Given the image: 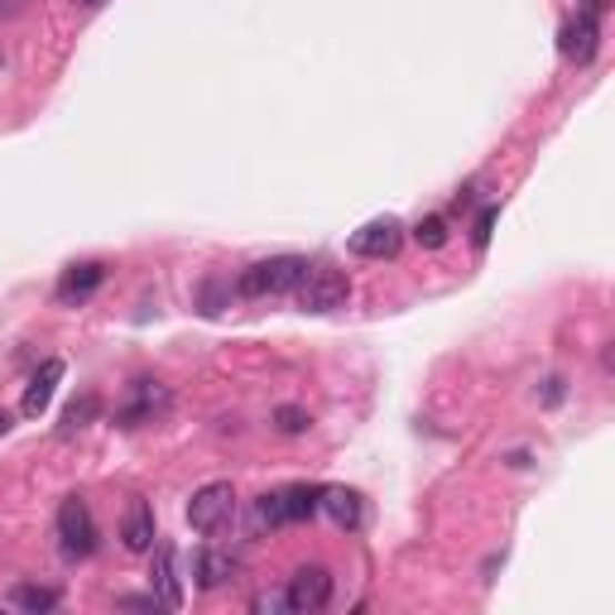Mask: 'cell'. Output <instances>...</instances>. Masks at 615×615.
Here are the masks:
<instances>
[{
	"label": "cell",
	"instance_id": "cell-27",
	"mask_svg": "<svg viewBox=\"0 0 615 615\" xmlns=\"http://www.w3.org/2000/svg\"><path fill=\"white\" fill-rule=\"evenodd\" d=\"M0 68H6V53H0Z\"/></svg>",
	"mask_w": 615,
	"mask_h": 615
},
{
	"label": "cell",
	"instance_id": "cell-12",
	"mask_svg": "<svg viewBox=\"0 0 615 615\" xmlns=\"http://www.w3.org/2000/svg\"><path fill=\"white\" fill-rule=\"evenodd\" d=\"M322 515H327L336 530H361V495L346 486H322Z\"/></svg>",
	"mask_w": 615,
	"mask_h": 615
},
{
	"label": "cell",
	"instance_id": "cell-11",
	"mask_svg": "<svg viewBox=\"0 0 615 615\" xmlns=\"http://www.w3.org/2000/svg\"><path fill=\"white\" fill-rule=\"evenodd\" d=\"M154 538H159V530H154V510L144 505V501H130L125 520H121V544H125L130 553H154Z\"/></svg>",
	"mask_w": 615,
	"mask_h": 615
},
{
	"label": "cell",
	"instance_id": "cell-4",
	"mask_svg": "<svg viewBox=\"0 0 615 615\" xmlns=\"http://www.w3.org/2000/svg\"><path fill=\"white\" fill-rule=\"evenodd\" d=\"M294 299H299L303 313H336V308H346V299H351V280H346V270L308 265V274L294 289Z\"/></svg>",
	"mask_w": 615,
	"mask_h": 615
},
{
	"label": "cell",
	"instance_id": "cell-17",
	"mask_svg": "<svg viewBox=\"0 0 615 615\" xmlns=\"http://www.w3.org/2000/svg\"><path fill=\"white\" fill-rule=\"evenodd\" d=\"M10 602L20 606V611H29V615H39V611H53L58 606V592L53 587H29V582H24V587H14Z\"/></svg>",
	"mask_w": 615,
	"mask_h": 615
},
{
	"label": "cell",
	"instance_id": "cell-8",
	"mask_svg": "<svg viewBox=\"0 0 615 615\" xmlns=\"http://www.w3.org/2000/svg\"><path fill=\"white\" fill-rule=\"evenodd\" d=\"M404 245V226L394 222V216H375V222H365L356 236H351V255L361 260H394Z\"/></svg>",
	"mask_w": 615,
	"mask_h": 615
},
{
	"label": "cell",
	"instance_id": "cell-23",
	"mask_svg": "<svg viewBox=\"0 0 615 615\" xmlns=\"http://www.w3.org/2000/svg\"><path fill=\"white\" fill-rule=\"evenodd\" d=\"M121 606H130V611H159L164 602H159V596H121Z\"/></svg>",
	"mask_w": 615,
	"mask_h": 615
},
{
	"label": "cell",
	"instance_id": "cell-18",
	"mask_svg": "<svg viewBox=\"0 0 615 615\" xmlns=\"http://www.w3.org/2000/svg\"><path fill=\"white\" fill-rule=\"evenodd\" d=\"M414 241L423 245V251H443L447 245V216H419V226H414Z\"/></svg>",
	"mask_w": 615,
	"mask_h": 615
},
{
	"label": "cell",
	"instance_id": "cell-13",
	"mask_svg": "<svg viewBox=\"0 0 615 615\" xmlns=\"http://www.w3.org/2000/svg\"><path fill=\"white\" fill-rule=\"evenodd\" d=\"M150 582H154V596H159V602H164L169 611H179V606H183L179 567H173V548H169V544H159V548H154V573H150Z\"/></svg>",
	"mask_w": 615,
	"mask_h": 615
},
{
	"label": "cell",
	"instance_id": "cell-19",
	"mask_svg": "<svg viewBox=\"0 0 615 615\" xmlns=\"http://www.w3.org/2000/svg\"><path fill=\"white\" fill-rule=\"evenodd\" d=\"M255 530H284L280 491H274V495H260V501H255Z\"/></svg>",
	"mask_w": 615,
	"mask_h": 615
},
{
	"label": "cell",
	"instance_id": "cell-10",
	"mask_svg": "<svg viewBox=\"0 0 615 615\" xmlns=\"http://www.w3.org/2000/svg\"><path fill=\"white\" fill-rule=\"evenodd\" d=\"M58 380H63V361L58 356H49L34 371V380L24 385V400H20V414L24 419H39L43 409H49V400H53V390H58Z\"/></svg>",
	"mask_w": 615,
	"mask_h": 615
},
{
	"label": "cell",
	"instance_id": "cell-21",
	"mask_svg": "<svg viewBox=\"0 0 615 615\" xmlns=\"http://www.w3.org/2000/svg\"><path fill=\"white\" fill-rule=\"evenodd\" d=\"M495 216H501V208H495V202L476 212V226H472V245H476V251H486V245H491V226H495Z\"/></svg>",
	"mask_w": 615,
	"mask_h": 615
},
{
	"label": "cell",
	"instance_id": "cell-1",
	"mask_svg": "<svg viewBox=\"0 0 615 615\" xmlns=\"http://www.w3.org/2000/svg\"><path fill=\"white\" fill-rule=\"evenodd\" d=\"M303 274H308L303 255H270V260H255V265L241 270L236 294L241 299H284V294L299 289Z\"/></svg>",
	"mask_w": 615,
	"mask_h": 615
},
{
	"label": "cell",
	"instance_id": "cell-20",
	"mask_svg": "<svg viewBox=\"0 0 615 615\" xmlns=\"http://www.w3.org/2000/svg\"><path fill=\"white\" fill-rule=\"evenodd\" d=\"M274 423H280V433H308V409H299V404H284V409H274Z\"/></svg>",
	"mask_w": 615,
	"mask_h": 615
},
{
	"label": "cell",
	"instance_id": "cell-24",
	"mask_svg": "<svg viewBox=\"0 0 615 615\" xmlns=\"http://www.w3.org/2000/svg\"><path fill=\"white\" fill-rule=\"evenodd\" d=\"M558 400H563V380L553 375V380H548V390H544V404H558Z\"/></svg>",
	"mask_w": 615,
	"mask_h": 615
},
{
	"label": "cell",
	"instance_id": "cell-3",
	"mask_svg": "<svg viewBox=\"0 0 615 615\" xmlns=\"http://www.w3.org/2000/svg\"><path fill=\"white\" fill-rule=\"evenodd\" d=\"M53 530H58V553H63L68 563H82L97 553V520H92V510H87L82 495H68V501L58 505Z\"/></svg>",
	"mask_w": 615,
	"mask_h": 615
},
{
	"label": "cell",
	"instance_id": "cell-6",
	"mask_svg": "<svg viewBox=\"0 0 615 615\" xmlns=\"http://www.w3.org/2000/svg\"><path fill=\"white\" fill-rule=\"evenodd\" d=\"M169 404H173V394L159 380H130L125 400L115 404V423L121 429H140V423H154V414H164Z\"/></svg>",
	"mask_w": 615,
	"mask_h": 615
},
{
	"label": "cell",
	"instance_id": "cell-5",
	"mask_svg": "<svg viewBox=\"0 0 615 615\" xmlns=\"http://www.w3.org/2000/svg\"><path fill=\"white\" fill-rule=\"evenodd\" d=\"M231 515H236V491H231V481H208V486L193 491V501H188V524H193L198 534L226 530Z\"/></svg>",
	"mask_w": 615,
	"mask_h": 615
},
{
	"label": "cell",
	"instance_id": "cell-14",
	"mask_svg": "<svg viewBox=\"0 0 615 615\" xmlns=\"http://www.w3.org/2000/svg\"><path fill=\"white\" fill-rule=\"evenodd\" d=\"M280 510H284V524H308L322 515V486H289L280 491Z\"/></svg>",
	"mask_w": 615,
	"mask_h": 615
},
{
	"label": "cell",
	"instance_id": "cell-2",
	"mask_svg": "<svg viewBox=\"0 0 615 615\" xmlns=\"http://www.w3.org/2000/svg\"><path fill=\"white\" fill-rule=\"evenodd\" d=\"M602 14H606V0H582L573 20L558 29V53L567 63L587 68L596 58V49H602Z\"/></svg>",
	"mask_w": 615,
	"mask_h": 615
},
{
	"label": "cell",
	"instance_id": "cell-15",
	"mask_svg": "<svg viewBox=\"0 0 615 615\" xmlns=\"http://www.w3.org/2000/svg\"><path fill=\"white\" fill-rule=\"evenodd\" d=\"M193 573H198L202 592H216V587H226V582L236 577V558H231V553H216V548H202Z\"/></svg>",
	"mask_w": 615,
	"mask_h": 615
},
{
	"label": "cell",
	"instance_id": "cell-22",
	"mask_svg": "<svg viewBox=\"0 0 615 615\" xmlns=\"http://www.w3.org/2000/svg\"><path fill=\"white\" fill-rule=\"evenodd\" d=\"M202 313H222V284H208V289H202Z\"/></svg>",
	"mask_w": 615,
	"mask_h": 615
},
{
	"label": "cell",
	"instance_id": "cell-9",
	"mask_svg": "<svg viewBox=\"0 0 615 615\" xmlns=\"http://www.w3.org/2000/svg\"><path fill=\"white\" fill-rule=\"evenodd\" d=\"M101 284H107V265H101V260H82V265H68L63 270V280H58L53 299L63 303V308H78V303L92 299Z\"/></svg>",
	"mask_w": 615,
	"mask_h": 615
},
{
	"label": "cell",
	"instance_id": "cell-26",
	"mask_svg": "<svg viewBox=\"0 0 615 615\" xmlns=\"http://www.w3.org/2000/svg\"><path fill=\"white\" fill-rule=\"evenodd\" d=\"M78 6H87V10H97V6H101V0H78Z\"/></svg>",
	"mask_w": 615,
	"mask_h": 615
},
{
	"label": "cell",
	"instance_id": "cell-16",
	"mask_svg": "<svg viewBox=\"0 0 615 615\" xmlns=\"http://www.w3.org/2000/svg\"><path fill=\"white\" fill-rule=\"evenodd\" d=\"M97 409H101L97 394H82V400H72V404L63 409V423H58V437H78L87 423L97 419Z\"/></svg>",
	"mask_w": 615,
	"mask_h": 615
},
{
	"label": "cell",
	"instance_id": "cell-7",
	"mask_svg": "<svg viewBox=\"0 0 615 615\" xmlns=\"http://www.w3.org/2000/svg\"><path fill=\"white\" fill-rule=\"evenodd\" d=\"M332 602V573L327 567H299L294 577H289V587H284V606L289 611H299V615H308V611H322Z\"/></svg>",
	"mask_w": 615,
	"mask_h": 615
},
{
	"label": "cell",
	"instance_id": "cell-25",
	"mask_svg": "<svg viewBox=\"0 0 615 615\" xmlns=\"http://www.w3.org/2000/svg\"><path fill=\"white\" fill-rule=\"evenodd\" d=\"M10 429V414H6V409H0V433H6Z\"/></svg>",
	"mask_w": 615,
	"mask_h": 615
}]
</instances>
